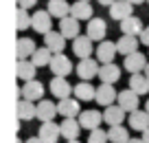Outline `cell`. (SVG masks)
Listing matches in <instances>:
<instances>
[{
	"label": "cell",
	"instance_id": "1",
	"mask_svg": "<svg viewBox=\"0 0 149 143\" xmlns=\"http://www.w3.org/2000/svg\"><path fill=\"white\" fill-rule=\"evenodd\" d=\"M99 62L92 60V57H81V62L77 64V68H74V73L79 75L81 79H86V82H90L92 77H99Z\"/></svg>",
	"mask_w": 149,
	"mask_h": 143
},
{
	"label": "cell",
	"instance_id": "2",
	"mask_svg": "<svg viewBox=\"0 0 149 143\" xmlns=\"http://www.w3.org/2000/svg\"><path fill=\"white\" fill-rule=\"evenodd\" d=\"M94 101L99 104V106H110V104H114V101H118V92H116V88H114V84H105V82H101V86L97 88V97H94Z\"/></svg>",
	"mask_w": 149,
	"mask_h": 143
},
{
	"label": "cell",
	"instance_id": "3",
	"mask_svg": "<svg viewBox=\"0 0 149 143\" xmlns=\"http://www.w3.org/2000/svg\"><path fill=\"white\" fill-rule=\"evenodd\" d=\"M48 68H51L53 75L68 77V75L72 73V62H70V57H66L64 53H55L53 60H51V64H48Z\"/></svg>",
	"mask_w": 149,
	"mask_h": 143
},
{
	"label": "cell",
	"instance_id": "4",
	"mask_svg": "<svg viewBox=\"0 0 149 143\" xmlns=\"http://www.w3.org/2000/svg\"><path fill=\"white\" fill-rule=\"evenodd\" d=\"M134 2H130V0H114L110 5V18H114V20H125V18H130V15H134Z\"/></svg>",
	"mask_w": 149,
	"mask_h": 143
},
{
	"label": "cell",
	"instance_id": "5",
	"mask_svg": "<svg viewBox=\"0 0 149 143\" xmlns=\"http://www.w3.org/2000/svg\"><path fill=\"white\" fill-rule=\"evenodd\" d=\"M94 53H97V60L101 62V64H107V62H114V57H116V53H118V46H116V42L101 40Z\"/></svg>",
	"mask_w": 149,
	"mask_h": 143
},
{
	"label": "cell",
	"instance_id": "6",
	"mask_svg": "<svg viewBox=\"0 0 149 143\" xmlns=\"http://www.w3.org/2000/svg\"><path fill=\"white\" fill-rule=\"evenodd\" d=\"M20 95L24 99H31V101H40L44 97V84L37 82V79H29L24 82V86L20 88Z\"/></svg>",
	"mask_w": 149,
	"mask_h": 143
},
{
	"label": "cell",
	"instance_id": "7",
	"mask_svg": "<svg viewBox=\"0 0 149 143\" xmlns=\"http://www.w3.org/2000/svg\"><path fill=\"white\" fill-rule=\"evenodd\" d=\"M40 139H42L44 143H57L61 137V128L59 123H55V121H42V125H40Z\"/></svg>",
	"mask_w": 149,
	"mask_h": 143
},
{
	"label": "cell",
	"instance_id": "8",
	"mask_svg": "<svg viewBox=\"0 0 149 143\" xmlns=\"http://www.w3.org/2000/svg\"><path fill=\"white\" fill-rule=\"evenodd\" d=\"M51 92L55 95L57 99H64V97H70V92H74V86H70L68 79L61 77V75H53V79H51Z\"/></svg>",
	"mask_w": 149,
	"mask_h": 143
},
{
	"label": "cell",
	"instance_id": "9",
	"mask_svg": "<svg viewBox=\"0 0 149 143\" xmlns=\"http://www.w3.org/2000/svg\"><path fill=\"white\" fill-rule=\"evenodd\" d=\"M86 33H88L94 42L105 40V35H107V24H105V20H103V18H90V20H88V27H86Z\"/></svg>",
	"mask_w": 149,
	"mask_h": 143
},
{
	"label": "cell",
	"instance_id": "10",
	"mask_svg": "<svg viewBox=\"0 0 149 143\" xmlns=\"http://www.w3.org/2000/svg\"><path fill=\"white\" fill-rule=\"evenodd\" d=\"M51 27H53V15H51V11H35L33 13V24H31V29L33 31H37V33H48L51 31Z\"/></svg>",
	"mask_w": 149,
	"mask_h": 143
},
{
	"label": "cell",
	"instance_id": "11",
	"mask_svg": "<svg viewBox=\"0 0 149 143\" xmlns=\"http://www.w3.org/2000/svg\"><path fill=\"white\" fill-rule=\"evenodd\" d=\"M84 130H94V128H101L103 123V112L99 110H81V115L77 117Z\"/></svg>",
	"mask_w": 149,
	"mask_h": 143
},
{
	"label": "cell",
	"instance_id": "12",
	"mask_svg": "<svg viewBox=\"0 0 149 143\" xmlns=\"http://www.w3.org/2000/svg\"><path fill=\"white\" fill-rule=\"evenodd\" d=\"M92 37L86 33V35H77L72 40V53L77 57H90V53H94V49H92Z\"/></svg>",
	"mask_w": 149,
	"mask_h": 143
},
{
	"label": "cell",
	"instance_id": "13",
	"mask_svg": "<svg viewBox=\"0 0 149 143\" xmlns=\"http://www.w3.org/2000/svg\"><path fill=\"white\" fill-rule=\"evenodd\" d=\"M123 66H125V70H130V73H143L145 66H147V57H145V53H130V55H125V60H123Z\"/></svg>",
	"mask_w": 149,
	"mask_h": 143
},
{
	"label": "cell",
	"instance_id": "14",
	"mask_svg": "<svg viewBox=\"0 0 149 143\" xmlns=\"http://www.w3.org/2000/svg\"><path fill=\"white\" fill-rule=\"evenodd\" d=\"M79 22H81V20H77L72 13L66 15V18H59V31L64 33L68 40H74V37L79 35V31H81Z\"/></svg>",
	"mask_w": 149,
	"mask_h": 143
},
{
	"label": "cell",
	"instance_id": "15",
	"mask_svg": "<svg viewBox=\"0 0 149 143\" xmlns=\"http://www.w3.org/2000/svg\"><path fill=\"white\" fill-rule=\"evenodd\" d=\"M66 40H68V37H66L61 31H53L51 29L48 33H44V44H46L53 53H61L64 51L66 49Z\"/></svg>",
	"mask_w": 149,
	"mask_h": 143
},
{
	"label": "cell",
	"instance_id": "16",
	"mask_svg": "<svg viewBox=\"0 0 149 143\" xmlns=\"http://www.w3.org/2000/svg\"><path fill=\"white\" fill-rule=\"evenodd\" d=\"M61 128V137L66 139V141H70V139H77L81 132V123L77 117H64V121L59 123Z\"/></svg>",
	"mask_w": 149,
	"mask_h": 143
},
{
	"label": "cell",
	"instance_id": "17",
	"mask_svg": "<svg viewBox=\"0 0 149 143\" xmlns=\"http://www.w3.org/2000/svg\"><path fill=\"white\" fill-rule=\"evenodd\" d=\"M57 115H59L57 104L48 101V99H40V101H37V117L35 119H40V121H55Z\"/></svg>",
	"mask_w": 149,
	"mask_h": 143
},
{
	"label": "cell",
	"instance_id": "18",
	"mask_svg": "<svg viewBox=\"0 0 149 143\" xmlns=\"http://www.w3.org/2000/svg\"><path fill=\"white\" fill-rule=\"evenodd\" d=\"M125 108L118 104V106H114V104H110V106H105V110H103V121H105L107 125H118L123 123V119H125Z\"/></svg>",
	"mask_w": 149,
	"mask_h": 143
},
{
	"label": "cell",
	"instance_id": "19",
	"mask_svg": "<svg viewBox=\"0 0 149 143\" xmlns=\"http://www.w3.org/2000/svg\"><path fill=\"white\" fill-rule=\"evenodd\" d=\"M99 79L105 84H116L121 79V66H116L114 62H107V64H101L99 68Z\"/></svg>",
	"mask_w": 149,
	"mask_h": 143
},
{
	"label": "cell",
	"instance_id": "20",
	"mask_svg": "<svg viewBox=\"0 0 149 143\" xmlns=\"http://www.w3.org/2000/svg\"><path fill=\"white\" fill-rule=\"evenodd\" d=\"M57 110H59L61 117H79V115H81L79 99H77V97H74V99H70V97L59 99V104H57Z\"/></svg>",
	"mask_w": 149,
	"mask_h": 143
},
{
	"label": "cell",
	"instance_id": "21",
	"mask_svg": "<svg viewBox=\"0 0 149 143\" xmlns=\"http://www.w3.org/2000/svg\"><path fill=\"white\" fill-rule=\"evenodd\" d=\"M118 104H121V106L125 108L127 112H134V110H138L140 95H138L136 90H132V88H127V90L118 92Z\"/></svg>",
	"mask_w": 149,
	"mask_h": 143
},
{
	"label": "cell",
	"instance_id": "22",
	"mask_svg": "<svg viewBox=\"0 0 149 143\" xmlns=\"http://www.w3.org/2000/svg\"><path fill=\"white\" fill-rule=\"evenodd\" d=\"M130 128L132 130H138V132H145L149 128V112L147 110H134L130 112Z\"/></svg>",
	"mask_w": 149,
	"mask_h": 143
},
{
	"label": "cell",
	"instance_id": "23",
	"mask_svg": "<svg viewBox=\"0 0 149 143\" xmlns=\"http://www.w3.org/2000/svg\"><path fill=\"white\" fill-rule=\"evenodd\" d=\"M18 117L22 121H31V119H35L37 117V104L35 101H31V99H20L18 101Z\"/></svg>",
	"mask_w": 149,
	"mask_h": 143
},
{
	"label": "cell",
	"instance_id": "24",
	"mask_svg": "<svg viewBox=\"0 0 149 143\" xmlns=\"http://www.w3.org/2000/svg\"><path fill=\"white\" fill-rule=\"evenodd\" d=\"M74 97L79 99V101H92V99L97 97V88H94L90 82L81 79V82L74 86Z\"/></svg>",
	"mask_w": 149,
	"mask_h": 143
},
{
	"label": "cell",
	"instance_id": "25",
	"mask_svg": "<svg viewBox=\"0 0 149 143\" xmlns=\"http://www.w3.org/2000/svg\"><path fill=\"white\" fill-rule=\"evenodd\" d=\"M70 13H72L77 20L94 18V11H92V5H90V0H77V2H72V9H70Z\"/></svg>",
	"mask_w": 149,
	"mask_h": 143
},
{
	"label": "cell",
	"instance_id": "26",
	"mask_svg": "<svg viewBox=\"0 0 149 143\" xmlns=\"http://www.w3.org/2000/svg\"><path fill=\"white\" fill-rule=\"evenodd\" d=\"M143 20L138 15H130V18L121 20V33H127V35H140L143 33Z\"/></svg>",
	"mask_w": 149,
	"mask_h": 143
},
{
	"label": "cell",
	"instance_id": "27",
	"mask_svg": "<svg viewBox=\"0 0 149 143\" xmlns=\"http://www.w3.org/2000/svg\"><path fill=\"white\" fill-rule=\"evenodd\" d=\"M37 66L33 64V60H18V66H15V73L22 82H29V79H35V73H37Z\"/></svg>",
	"mask_w": 149,
	"mask_h": 143
},
{
	"label": "cell",
	"instance_id": "28",
	"mask_svg": "<svg viewBox=\"0 0 149 143\" xmlns=\"http://www.w3.org/2000/svg\"><path fill=\"white\" fill-rule=\"evenodd\" d=\"M138 42L140 40L136 35H127V33H123V35L118 37V42H116L118 53H121V55H130V53L138 51Z\"/></svg>",
	"mask_w": 149,
	"mask_h": 143
},
{
	"label": "cell",
	"instance_id": "29",
	"mask_svg": "<svg viewBox=\"0 0 149 143\" xmlns=\"http://www.w3.org/2000/svg\"><path fill=\"white\" fill-rule=\"evenodd\" d=\"M35 51H37V46H35V42H33L31 37H20L18 44H15L18 60H29V57H31Z\"/></svg>",
	"mask_w": 149,
	"mask_h": 143
},
{
	"label": "cell",
	"instance_id": "30",
	"mask_svg": "<svg viewBox=\"0 0 149 143\" xmlns=\"http://www.w3.org/2000/svg\"><path fill=\"white\" fill-rule=\"evenodd\" d=\"M130 88H132V90H136L138 95H147V92H149V77L145 73H132Z\"/></svg>",
	"mask_w": 149,
	"mask_h": 143
},
{
	"label": "cell",
	"instance_id": "31",
	"mask_svg": "<svg viewBox=\"0 0 149 143\" xmlns=\"http://www.w3.org/2000/svg\"><path fill=\"white\" fill-rule=\"evenodd\" d=\"M72 5H68L66 0H48V11H51L53 18H66L70 15Z\"/></svg>",
	"mask_w": 149,
	"mask_h": 143
},
{
	"label": "cell",
	"instance_id": "32",
	"mask_svg": "<svg viewBox=\"0 0 149 143\" xmlns=\"http://www.w3.org/2000/svg\"><path fill=\"white\" fill-rule=\"evenodd\" d=\"M31 60H33V64H35L37 68H42V66H48V64H51V60H53V51L48 49L46 44H44L42 49H37V51L31 55Z\"/></svg>",
	"mask_w": 149,
	"mask_h": 143
},
{
	"label": "cell",
	"instance_id": "33",
	"mask_svg": "<svg viewBox=\"0 0 149 143\" xmlns=\"http://www.w3.org/2000/svg\"><path fill=\"white\" fill-rule=\"evenodd\" d=\"M107 137H110L112 143H127V141H130V132H127V128H123L121 123H118V125H110Z\"/></svg>",
	"mask_w": 149,
	"mask_h": 143
},
{
	"label": "cell",
	"instance_id": "34",
	"mask_svg": "<svg viewBox=\"0 0 149 143\" xmlns=\"http://www.w3.org/2000/svg\"><path fill=\"white\" fill-rule=\"evenodd\" d=\"M31 24H33V15L29 13V9L20 7L18 13H15V27H18V31H26V29H31Z\"/></svg>",
	"mask_w": 149,
	"mask_h": 143
},
{
	"label": "cell",
	"instance_id": "35",
	"mask_svg": "<svg viewBox=\"0 0 149 143\" xmlns=\"http://www.w3.org/2000/svg\"><path fill=\"white\" fill-rule=\"evenodd\" d=\"M105 141H110V137H107V132L103 128H94V130H90V134H88V143H105Z\"/></svg>",
	"mask_w": 149,
	"mask_h": 143
},
{
	"label": "cell",
	"instance_id": "36",
	"mask_svg": "<svg viewBox=\"0 0 149 143\" xmlns=\"http://www.w3.org/2000/svg\"><path fill=\"white\" fill-rule=\"evenodd\" d=\"M140 44L149 46V27H145V29H143V33H140Z\"/></svg>",
	"mask_w": 149,
	"mask_h": 143
},
{
	"label": "cell",
	"instance_id": "37",
	"mask_svg": "<svg viewBox=\"0 0 149 143\" xmlns=\"http://www.w3.org/2000/svg\"><path fill=\"white\" fill-rule=\"evenodd\" d=\"M18 5H20V7H24V9H31V7H35V5H37V0H18Z\"/></svg>",
	"mask_w": 149,
	"mask_h": 143
},
{
	"label": "cell",
	"instance_id": "38",
	"mask_svg": "<svg viewBox=\"0 0 149 143\" xmlns=\"http://www.w3.org/2000/svg\"><path fill=\"white\" fill-rule=\"evenodd\" d=\"M24 143H44V141L40 139V134H37V137H31V139H26Z\"/></svg>",
	"mask_w": 149,
	"mask_h": 143
},
{
	"label": "cell",
	"instance_id": "39",
	"mask_svg": "<svg viewBox=\"0 0 149 143\" xmlns=\"http://www.w3.org/2000/svg\"><path fill=\"white\" fill-rule=\"evenodd\" d=\"M114 0H99V5H103V7H110Z\"/></svg>",
	"mask_w": 149,
	"mask_h": 143
},
{
	"label": "cell",
	"instance_id": "40",
	"mask_svg": "<svg viewBox=\"0 0 149 143\" xmlns=\"http://www.w3.org/2000/svg\"><path fill=\"white\" fill-rule=\"evenodd\" d=\"M127 143H145V139H143V137H140V139H130Z\"/></svg>",
	"mask_w": 149,
	"mask_h": 143
},
{
	"label": "cell",
	"instance_id": "41",
	"mask_svg": "<svg viewBox=\"0 0 149 143\" xmlns=\"http://www.w3.org/2000/svg\"><path fill=\"white\" fill-rule=\"evenodd\" d=\"M143 139H145V143H149V128L143 132Z\"/></svg>",
	"mask_w": 149,
	"mask_h": 143
},
{
	"label": "cell",
	"instance_id": "42",
	"mask_svg": "<svg viewBox=\"0 0 149 143\" xmlns=\"http://www.w3.org/2000/svg\"><path fill=\"white\" fill-rule=\"evenodd\" d=\"M143 73H145V75L149 77V62H147V66H145V70H143Z\"/></svg>",
	"mask_w": 149,
	"mask_h": 143
},
{
	"label": "cell",
	"instance_id": "43",
	"mask_svg": "<svg viewBox=\"0 0 149 143\" xmlns=\"http://www.w3.org/2000/svg\"><path fill=\"white\" fill-rule=\"evenodd\" d=\"M130 2H134V5H140V2H147V0H130Z\"/></svg>",
	"mask_w": 149,
	"mask_h": 143
},
{
	"label": "cell",
	"instance_id": "44",
	"mask_svg": "<svg viewBox=\"0 0 149 143\" xmlns=\"http://www.w3.org/2000/svg\"><path fill=\"white\" fill-rule=\"evenodd\" d=\"M145 110H147V112H149V99H147V104H145Z\"/></svg>",
	"mask_w": 149,
	"mask_h": 143
},
{
	"label": "cell",
	"instance_id": "45",
	"mask_svg": "<svg viewBox=\"0 0 149 143\" xmlns=\"http://www.w3.org/2000/svg\"><path fill=\"white\" fill-rule=\"evenodd\" d=\"M68 143H79V141H77V139H70V141Z\"/></svg>",
	"mask_w": 149,
	"mask_h": 143
},
{
	"label": "cell",
	"instance_id": "46",
	"mask_svg": "<svg viewBox=\"0 0 149 143\" xmlns=\"http://www.w3.org/2000/svg\"><path fill=\"white\" fill-rule=\"evenodd\" d=\"M147 5H149V0H147Z\"/></svg>",
	"mask_w": 149,
	"mask_h": 143
}]
</instances>
